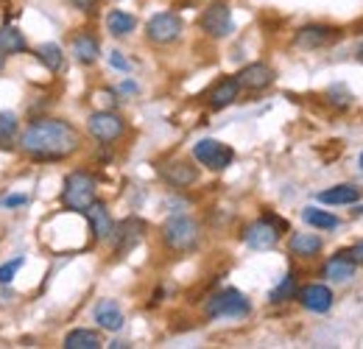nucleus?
Segmentation results:
<instances>
[{
	"instance_id": "1",
	"label": "nucleus",
	"mask_w": 363,
	"mask_h": 349,
	"mask_svg": "<svg viewBox=\"0 0 363 349\" xmlns=\"http://www.w3.org/2000/svg\"><path fill=\"white\" fill-rule=\"evenodd\" d=\"M17 145L31 162H65L82 148V134L62 118H40L20 131Z\"/></svg>"
},
{
	"instance_id": "2",
	"label": "nucleus",
	"mask_w": 363,
	"mask_h": 349,
	"mask_svg": "<svg viewBox=\"0 0 363 349\" xmlns=\"http://www.w3.org/2000/svg\"><path fill=\"white\" fill-rule=\"evenodd\" d=\"M162 240L171 252L177 255H187L199 246L201 240V229L199 223L190 218V216H171V218L162 223Z\"/></svg>"
},
{
	"instance_id": "3",
	"label": "nucleus",
	"mask_w": 363,
	"mask_h": 349,
	"mask_svg": "<svg viewBox=\"0 0 363 349\" xmlns=\"http://www.w3.org/2000/svg\"><path fill=\"white\" fill-rule=\"evenodd\" d=\"M95 176L87 171H73L65 179V187H62V207L65 210H73V213H84L95 201Z\"/></svg>"
},
{
	"instance_id": "4",
	"label": "nucleus",
	"mask_w": 363,
	"mask_h": 349,
	"mask_svg": "<svg viewBox=\"0 0 363 349\" xmlns=\"http://www.w3.org/2000/svg\"><path fill=\"white\" fill-rule=\"evenodd\" d=\"M249 313H252V302L238 288H224V291L213 294L204 305L207 318H246Z\"/></svg>"
},
{
	"instance_id": "5",
	"label": "nucleus",
	"mask_w": 363,
	"mask_h": 349,
	"mask_svg": "<svg viewBox=\"0 0 363 349\" xmlns=\"http://www.w3.org/2000/svg\"><path fill=\"white\" fill-rule=\"evenodd\" d=\"M285 229H288V223L282 218H277V216H263V218H257L255 223H249V226L243 229V240H246L249 249L266 252V249H274V246L279 243V238H282Z\"/></svg>"
},
{
	"instance_id": "6",
	"label": "nucleus",
	"mask_w": 363,
	"mask_h": 349,
	"mask_svg": "<svg viewBox=\"0 0 363 349\" xmlns=\"http://www.w3.org/2000/svg\"><path fill=\"white\" fill-rule=\"evenodd\" d=\"M87 131H90L92 140H98L101 145H112V143H118L126 134V121L118 112H112V109H101V112H92L90 115Z\"/></svg>"
},
{
	"instance_id": "7",
	"label": "nucleus",
	"mask_w": 363,
	"mask_h": 349,
	"mask_svg": "<svg viewBox=\"0 0 363 349\" xmlns=\"http://www.w3.org/2000/svg\"><path fill=\"white\" fill-rule=\"evenodd\" d=\"M193 160L201 162V165L210 168V171H227L229 165L235 162V151L229 148L227 143L207 137V140H199V143L193 145Z\"/></svg>"
},
{
	"instance_id": "8",
	"label": "nucleus",
	"mask_w": 363,
	"mask_h": 349,
	"mask_svg": "<svg viewBox=\"0 0 363 349\" xmlns=\"http://www.w3.org/2000/svg\"><path fill=\"white\" fill-rule=\"evenodd\" d=\"M184 31V23L177 11H160L145 23V37L154 45H171L177 43Z\"/></svg>"
},
{
	"instance_id": "9",
	"label": "nucleus",
	"mask_w": 363,
	"mask_h": 349,
	"mask_svg": "<svg viewBox=\"0 0 363 349\" xmlns=\"http://www.w3.org/2000/svg\"><path fill=\"white\" fill-rule=\"evenodd\" d=\"M201 31L213 40H224L235 31V20H232V9H229L224 0H216L210 3L204 11H201Z\"/></svg>"
},
{
	"instance_id": "10",
	"label": "nucleus",
	"mask_w": 363,
	"mask_h": 349,
	"mask_svg": "<svg viewBox=\"0 0 363 349\" xmlns=\"http://www.w3.org/2000/svg\"><path fill=\"white\" fill-rule=\"evenodd\" d=\"M338 40H341V31L333 28V26H324V23L302 26L294 37L296 48H302V50H318V48H327V45L338 43Z\"/></svg>"
},
{
	"instance_id": "11",
	"label": "nucleus",
	"mask_w": 363,
	"mask_h": 349,
	"mask_svg": "<svg viewBox=\"0 0 363 349\" xmlns=\"http://www.w3.org/2000/svg\"><path fill=\"white\" fill-rule=\"evenodd\" d=\"M321 274H324L330 282H350V279H355V274H358V260L352 257V249H341L338 255H333L330 260L324 262Z\"/></svg>"
},
{
	"instance_id": "12",
	"label": "nucleus",
	"mask_w": 363,
	"mask_h": 349,
	"mask_svg": "<svg viewBox=\"0 0 363 349\" xmlns=\"http://www.w3.org/2000/svg\"><path fill=\"white\" fill-rule=\"evenodd\" d=\"M235 79H238L240 89L260 92V89L272 87L274 79H277V73H274L266 62H252V65H246V67H243V70H240Z\"/></svg>"
},
{
	"instance_id": "13",
	"label": "nucleus",
	"mask_w": 363,
	"mask_h": 349,
	"mask_svg": "<svg viewBox=\"0 0 363 349\" xmlns=\"http://www.w3.org/2000/svg\"><path fill=\"white\" fill-rule=\"evenodd\" d=\"M160 176L171 184V187H190L199 182V168L187 160H171L165 165H160Z\"/></svg>"
},
{
	"instance_id": "14",
	"label": "nucleus",
	"mask_w": 363,
	"mask_h": 349,
	"mask_svg": "<svg viewBox=\"0 0 363 349\" xmlns=\"http://www.w3.org/2000/svg\"><path fill=\"white\" fill-rule=\"evenodd\" d=\"M296 299L302 302L305 310H311V313H327L333 302H335V297H333V291L327 288V285H305V288H299V294H296Z\"/></svg>"
},
{
	"instance_id": "15",
	"label": "nucleus",
	"mask_w": 363,
	"mask_h": 349,
	"mask_svg": "<svg viewBox=\"0 0 363 349\" xmlns=\"http://www.w3.org/2000/svg\"><path fill=\"white\" fill-rule=\"evenodd\" d=\"M84 216L90 221V232L95 240H109L112 238V232H115V221L109 216V210H106V204L104 201H92L90 207L84 210Z\"/></svg>"
},
{
	"instance_id": "16",
	"label": "nucleus",
	"mask_w": 363,
	"mask_h": 349,
	"mask_svg": "<svg viewBox=\"0 0 363 349\" xmlns=\"http://www.w3.org/2000/svg\"><path fill=\"white\" fill-rule=\"evenodd\" d=\"M238 95H240L238 79H235V76H227V79H218V82L213 84V89L207 92V104H210V109L221 112V109H227V106H232V104L238 101Z\"/></svg>"
},
{
	"instance_id": "17",
	"label": "nucleus",
	"mask_w": 363,
	"mask_h": 349,
	"mask_svg": "<svg viewBox=\"0 0 363 349\" xmlns=\"http://www.w3.org/2000/svg\"><path fill=\"white\" fill-rule=\"evenodd\" d=\"M143 232H145V223L140 218L121 221V226H115V232H112V238L118 240L115 243V252L118 255H126L129 249H135L137 243H140V238H143Z\"/></svg>"
},
{
	"instance_id": "18",
	"label": "nucleus",
	"mask_w": 363,
	"mask_h": 349,
	"mask_svg": "<svg viewBox=\"0 0 363 349\" xmlns=\"http://www.w3.org/2000/svg\"><path fill=\"white\" fill-rule=\"evenodd\" d=\"M363 199V190L358 184H335L330 190H321L318 193V201L321 204H330V207H347V204H355Z\"/></svg>"
},
{
	"instance_id": "19",
	"label": "nucleus",
	"mask_w": 363,
	"mask_h": 349,
	"mask_svg": "<svg viewBox=\"0 0 363 349\" xmlns=\"http://www.w3.org/2000/svg\"><path fill=\"white\" fill-rule=\"evenodd\" d=\"M95 321H98L101 330L118 333V330L123 327L126 316H123V310H121V305H118L115 299H101V302L95 305Z\"/></svg>"
},
{
	"instance_id": "20",
	"label": "nucleus",
	"mask_w": 363,
	"mask_h": 349,
	"mask_svg": "<svg viewBox=\"0 0 363 349\" xmlns=\"http://www.w3.org/2000/svg\"><path fill=\"white\" fill-rule=\"evenodd\" d=\"M70 50H73L76 62H82V65H95V62H98V56H101V43H98L92 34L82 31V34H76V37H73Z\"/></svg>"
},
{
	"instance_id": "21",
	"label": "nucleus",
	"mask_w": 363,
	"mask_h": 349,
	"mask_svg": "<svg viewBox=\"0 0 363 349\" xmlns=\"http://www.w3.org/2000/svg\"><path fill=\"white\" fill-rule=\"evenodd\" d=\"M321 238H318L316 232H294L291 235V240H288V249H291V255H296V257H316L318 252H321Z\"/></svg>"
},
{
	"instance_id": "22",
	"label": "nucleus",
	"mask_w": 363,
	"mask_h": 349,
	"mask_svg": "<svg viewBox=\"0 0 363 349\" xmlns=\"http://www.w3.org/2000/svg\"><path fill=\"white\" fill-rule=\"evenodd\" d=\"M135 26H137V20L129 11L115 9V11L106 14V31H109L112 37H129V34L135 31Z\"/></svg>"
},
{
	"instance_id": "23",
	"label": "nucleus",
	"mask_w": 363,
	"mask_h": 349,
	"mask_svg": "<svg viewBox=\"0 0 363 349\" xmlns=\"http://www.w3.org/2000/svg\"><path fill=\"white\" fill-rule=\"evenodd\" d=\"M34 56L45 65V70L50 73H59L62 67H65V53H62V48L56 43H43L34 48Z\"/></svg>"
},
{
	"instance_id": "24",
	"label": "nucleus",
	"mask_w": 363,
	"mask_h": 349,
	"mask_svg": "<svg viewBox=\"0 0 363 349\" xmlns=\"http://www.w3.org/2000/svg\"><path fill=\"white\" fill-rule=\"evenodd\" d=\"M65 349H98L104 347V341H101V336L95 333V330H70L67 336H65Z\"/></svg>"
},
{
	"instance_id": "25",
	"label": "nucleus",
	"mask_w": 363,
	"mask_h": 349,
	"mask_svg": "<svg viewBox=\"0 0 363 349\" xmlns=\"http://www.w3.org/2000/svg\"><path fill=\"white\" fill-rule=\"evenodd\" d=\"M296 294H299V288H296V274L291 271V274H285V277L279 279V285L269 294V302H272V305H282V302H288V299H296Z\"/></svg>"
},
{
	"instance_id": "26",
	"label": "nucleus",
	"mask_w": 363,
	"mask_h": 349,
	"mask_svg": "<svg viewBox=\"0 0 363 349\" xmlns=\"http://www.w3.org/2000/svg\"><path fill=\"white\" fill-rule=\"evenodd\" d=\"M302 221L313 229H335L338 226V218L330 213V210H318V207H305L302 210Z\"/></svg>"
},
{
	"instance_id": "27",
	"label": "nucleus",
	"mask_w": 363,
	"mask_h": 349,
	"mask_svg": "<svg viewBox=\"0 0 363 349\" xmlns=\"http://www.w3.org/2000/svg\"><path fill=\"white\" fill-rule=\"evenodd\" d=\"M0 48H3L6 53H26V50H28V43H26V37H23L14 26H3V28H0Z\"/></svg>"
},
{
	"instance_id": "28",
	"label": "nucleus",
	"mask_w": 363,
	"mask_h": 349,
	"mask_svg": "<svg viewBox=\"0 0 363 349\" xmlns=\"http://www.w3.org/2000/svg\"><path fill=\"white\" fill-rule=\"evenodd\" d=\"M14 131H17V118H14V115H9V112H0V143L11 140V137H14Z\"/></svg>"
},
{
	"instance_id": "29",
	"label": "nucleus",
	"mask_w": 363,
	"mask_h": 349,
	"mask_svg": "<svg viewBox=\"0 0 363 349\" xmlns=\"http://www.w3.org/2000/svg\"><path fill=\"white\" fill-rule=\"evenodd\" d=\"M23 262H26L23 257H14L11 262H3V265H0V285H9V282L14 279V274L23 268Z\"/></svg>"
},
{
	"instance_id": "30",
	"label": "nucleus",
	"mask_w": 363,
	"mask_h": 349,
	"mask_svg": "<svg viewBox=\"0 0 363 349\" xmlns=\"http://www.w3.org/2000/svg\"><path fill=\"white\" fill-rule=\"evenodd\" d=\"M327 98H330V101H333L338 109H347V106L352 104V95H350V92H347L344 87H330Z\"/></svg>"
},
{
	"instance_id": "31",
	"label": "nucleus",
	"mask_w": 363,
	"mask_h": 349,
	"mask_svg": "<svg viewBox=\"0 0 363 349\" xmlns=\"http://www.w3.org/2000/svg\"><path fill=\"white\" fill-rule=\"evenodd\" d=\"M109 65H112L115 70H123V73H129V70H132L129 59H126V56H123L121 50H112V53H109Z\"/></svg>"
},
{
	"instance_id": "32",
	"label": "nucleus",
	"mask_w": 363,
	"mask_h": 349,
	"mask_svg": "<svg viewBox=\"0 0 363 349\" xmlns=\"http://www.w3.org/2000/svg\"><path fill=\"white\" fill-rule=\"evenodd\" d=\"M0 204L9 207V210H11V207H23V204H28V196H6Z\"/></svg>"
},
{
	"instance_id": "33",
	"label": "nucleus",
	"mask_w": 363,
	"mask_h": 349,
	"mask_svg": "<svg viewBox=\"0 0 363 349\" xmlns=\"http://www.w3.org/2000/svg\"><path fill=\"white\" fill-rule=\"evenodd\" d=\"M352 257L358 260V265H363V240H361V243H355V246H352Z\"/></svg>"
},
{
	"instance_id": "34",
	"label": "nucleus",
	"mask_w": 363,
	"mask_h": 349,
	"mask_svg": "<svg viewBox=\"0 0 363 349\" xmlns=\"http://www.w3.org/2000/svg\"><path fill=\"white\" fill-rule=\"evenodd\" d=\"M121 92H137V84L135 82H123V84H121Z\"/></svg>"
},
{
	"instance_id": "35",
	"label": "nucleus",
	"mask_w": 363,
	"mask_h": 349,
	"mask_svg": "<svg viewBox=\"0 0 363 349\" xmlns=\"http://www.w3.org/2000/svg\"><path fill=\"white\" fill-rule=\"evenodd\" d=\"M3 65H6V50L0 48V73H3Z\"/></svg>"
},
{
	"instance_id": "36",
	"label": "nucleus",
	"mask_w": 363,
	"mask_h": 349,
	"mask_svg": "<svg viewBox=\"0 0 363 349\" xmlns=\"http://www.w3.org/2000/svg\"><path fill=\"white\" fill-rule=\"evenodd\" d=\"M358 59H361V62H363V43L358 45Z\"/></svg>"
},
{
	"instance_id": "37",
	"label": "nucleus",
	"mask_w": 363,
	"mask_h": 349,
	"mask_svg": "<svg viewBox=\"0 0 363 349\" xmlns=\"http://www.w3.org/2000/svg\"><path fill=\"white\" fill-rule=\"evenodd\" d=\"M361 168H363V154H361Z\"/></svg>"
}]
</instances>
